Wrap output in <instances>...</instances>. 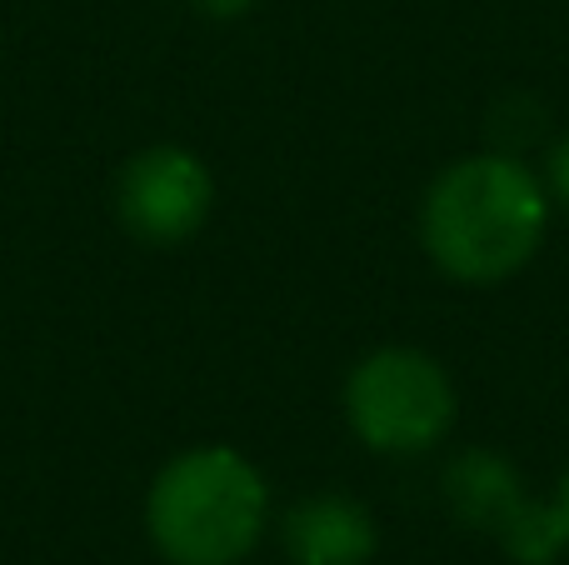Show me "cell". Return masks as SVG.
<instances>
[{"instance_id": "6da1fadb", "label": "cell", "mask_w": 569, "mask_h": 565, "mask_svg": "<svg viewBox=\"0 0 569 565\" xmlns=\"http://www.w3.org/2000/svg\"><path fill=\"white\" fill-rule=\"evenodd\" d=\"M550 190L515 156H465L425 196V250L445 276L495 286L540 250Z\"/></svg>"}, {"instance_id": "7a4b0ae2", "label": "cell", "mask_w": 569, "mask_h": 565, "mask_svg": "<svg viewBox=\"0 0 569 565\" xmlns=\"http://www.w3.org/2000/svg\"><path fill=\"white\" fill-rule=\"evenodd\" d=\"M270 516L260 470L230 446H196L156 476L146 526L170 565H236Z\"/></svg>"}, {"instance_id": "9c48e42d", "label": "cell", "mask_w": 569, "mask_h": 565, "mask_svg": "<svg viewBox=\"0 0 569 565\" xmlns=\"http://www.w3.org/2000/svg\"><path fill=\"white\" fill-rule=\"evenodd\" d=\"M206 16H240V10H250L256 0H196Z\"/></svg>"}, {"instance_id": "52a82bcc", "label": "cell", "mask_w": 569, "mask_h": 565, "mask_svg": "<svg viewBox=\"0 0 569 565\" xmlns=\"http://www.w3.org/2000/svg\"><path fill=\"white\" fill-rule=\"evenodd\" d=\"M545 180H550V196H555V200H565V206H569V130H565L560 140H555L550 166H545Z\"/></svg>"}, {"instance_id": "277c9868", "label": "cell", "mask_w": 569, "mask_h": 565, "mask_svg": "<svg viewBox=\"0 0 569 565\" xmlns=\"http://www.w3.org/2000/svg\"><path fill=\"white\" fill-rule=\"evenodd\" d=\"M210 170L196 150L186 146H150L120 166L116 180V210L120 226L146 246H180L190 240L210 216Z\"/></svg>"}, {"instance_id": "8992f818", "label": "cell", "mask_w": 569, "mask_h": 565, "mask_svg": "<svg viewBox=\"0 0 569 565\" xmlns=\"http://www.w3.org/2000/svg\"><path fill=\"white\" fill-rule=\"evenodd\" d=\"M445 496H450L455 516L465 526H480V531H495V536H510L520 526V516L530 511V496L520 490V476L505 466L500 456L490 450H470L460 456L450 470H445Z\"/></svg>"}, {"instance_id": "5b68a950", "label": "cell", "mask_w": 569, "mask_h": 565, "mask_svg": "<svg viewBox=\"0 0 569 565\" xmlns=\"http://www.w3.org/2000/svg\"><path fill=\"white\" fill-rule=\"evenodd\" d=\"M284 551L295 565H365L375 556V521L350 496H305L284 516Z\"/></svg>"}, {"instance_id": "ba28073f", "label": "cell", "mask_w": 569, "mask_h": 565, "mask_svg": "<svg viewBox=\"0 0 569 565\" xmlns=\"http://www.w3.org/2000/svg\"><path fill=\"white\" fill-rule=\"evenodd\" d=\"M550 511H555V521H560V531H565V541H569V470L560 476V490H555Z\"/></svg>"}, {"instance_id": "3957f363", "label": "cell", "mask_w": 569, "mask_h": 565, "mask_svg": "<svg viewBox=\"0 0 569 565\" xmlns=\"http://www.w3.org/2000/svg\"><path fill=\"white\" fill-rule=\"evenodd\" d=\"M350 430L380 456H420L440 446L455 420V386L435 356L415 346H385L345 380Z\"/></svg>"}]
</instances>
